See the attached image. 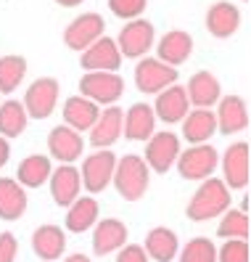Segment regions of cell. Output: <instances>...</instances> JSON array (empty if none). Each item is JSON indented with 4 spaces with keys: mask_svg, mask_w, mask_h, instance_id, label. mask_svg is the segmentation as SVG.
Here are the masks:
<instances>
[{
    "mask_svg": "<svg viewBox=\"0 0 251 262\" xmlns=\"http://www.w3.org/2000/svg\"><path fill=\"white\" fill-rule=\"evenodd\" d=\"M177 154H180V138L175 133H153L146 141L143 162L148 164V169L164 175L177 162Z\"/></svg>",
    "mask_w": 251,
    "mask_h": 262,
    "instance_id": "8",
    "label": "cell"
},
{
    "mask_svg": "<svg viewBox=\"0 0 251 262\" xmlns=\"http://www.w3.org/2000/svg\"><path fill=\"white\" fill-rule=\"evenodd\" d=\"M148 178H151V169L143 162V157L127 154V157L117 159L111 183H114V188L119 191V196L124 202H138V199H143L146 191H148Z\"/></svg>",
    "mask_w": 251,
    "mask_h": 262,
    "instance_id": "2",
    "label": "cell"
},
{
    "mask_svg": "<svg viewBox=\"0 0 251 262\" xmlns=\"http://www.w3.org/2000/svg\"><path fill=\"white\" fill-rule=\"evenodd\" d=\"M114 262H148V254L140 244H124L122 249L117 252Z\"/></svg>",
    "mask_w": 251,
    "mask_h": 262,
    "instance_id": "36",
    "label": "cell"
},
{
    "mask_svg": "<svg viewBox=\"0 0 251 262\" xmlns=\"http://www.w3.org/2000/svg\"><path fill=\"white\" fill-rule=\"evenodd\" d=\"M16 252H19V241L13 233H0V262H16Z\"/></svg>",
    "mask_w": 251,
    "mask_h": 262,
    "instance_id": "37",
    "label": "cell"
},
{
    "mask_svg": "<svg viewBox=\"0 0 251 262\" xmlns=\"http://www.w3.org/2000/svg\"><path fill=\"white\" fill-rule=\"evenodd\" d=\"M222 183L227 188L241 191L248 186V143L238 141L222 154Z\"/></svg>",
    "mask_w": 251,
    "mask_h": 262,
    "instance_id": "12",
    "label": "cell"
},
{
    "mask_svg": "<svg viewBox=\"0 0 251 262\" xmlns=\"http://www.w3.org/2000/svg\"><path fill=\"white\" fill-rule=\"evenodd\" d=\"M108 8H111L117 19L132 21V19H140V13L148 8V0H108Z\"/></svg>",
    "mask_w": 251,
    "mask_h": 262,
    "instance_id": "35",
    "label": "cell"
},
{
    "mask_svg": "<svg viewBox=\"0 0 251 262\" xmlns=\"http://www.w3.org/2000/svg\"><path fill=\"white\" fill-rule=\"evenodd\" d=\"M122 122H124V112L117 106H108L98 114V119L93 122L90 133V146L93 148H111L119 138H122Z\"/></svg>",
    "mask_w": 251,
    "mask_h": 262,
    "instance_id": "16",
    "label": "cell"
},
{
    "mask_svg": "<svg viewBox=\"0 0 251 262\" xmlns=\"http://www.w3.org/2000/svg\"><path fill=\"white\" fill-rule=\"evenodd\" d=\"M11 159V146H8V138L0 135V167H6Z\"/></svg>",
    "mask_w": 251,
    "mask_h": 262,
    "instance_id": "38",
    "label": "cell"
},
{
    "mask_svg": "<svg viewBox=\"0 0 251 262\" xmlns=\"http://www.w3.org/2000/svg\"><path fill=\"white\" fill-rule=\"evenodd\" d=\"M241 27V11L235 8L233 3H225V0H219V3L209 6L207 11V32L217 40H227L238 32Z\"/></svg>",
    "mask_w": 251,
    "mask_h": 262,
    "instance_id": "20",
    "label": "cell"
},
{
    "mask_svg": "<svg viewBox=\"0 0 251 262\" xmlns=\"http://www.w3.org/2000/svg\"><path fill=\"white\" fill-rule=\"evenodd\" d=\"M217 133L235 135L248 127V106L241 96H225L217 101Z\"/></svg>",
    "mask_w": 251,
    "mask_h": 262,
    "instance_id": "13",
    "label": "cell"
},
{
    "mask_svg": "<svg viewBox=\"0 0 251 262\" xmlns=\"http://www.w3.org/2000/svg\"><path fill=\"white\" fill-rule=\"evenodd\" d=\"M127 244V225L117 217H106L93 225V252L106 257L119 252Z\"/></svg>",
    "mask_w": 251,
    "mask_h": 262,
    "instance_id": "17",
    "label": "cell"
},
{
    "mask_svg": "<svg viewBox=\"0 0 251 262\" xmlns=\"http://www.w3.org/2000/svg\"><path fill=\"white\" fill-rule=\"evenodd\" d=\"M64 262H90V259H87L85 254H69V257H66Z\"/></svg>",
    "mask_w": 251,
    "mask_h": 262,
    "instance_id": "39",
    "label": "cell"
},
{
    "mask_svg": "<svg viewBox=\"0 0 251 262\" xmlns=\"http://www.w3.org/2000/svg\"><path fill=\"white\" fill-rule=\"evenodd\" d=\"M103 29H106V21H103L101 13H80V16L64 29V42H66V48L82 53L98 37H103Z\"/></svg>",
    "mask_w": 251,
    "mask_h": 262,
    "instance_id": "10",
    "label": "cell"
},
{
    "mask_svg": "<svg viewBox=\"0 0 251 262\" xmlns=\"http://www.w3.org/2000/svg\"><path fill=\"white\" fill-rule=\"evenodd\" d=\"M188 103H193L196 109H212V106L222 98V88H219V80L212 72H196L188 80Z\"/></svg>",
    "mask_w": 251,
    "mask_h": 262,
    "instance_id": "21",
    "label": "cell"
},
{
    "mask_svg": "<svg viewBox=\"0 0 251 262\" xmlns=\"http://www.w3.org/2000/svg\"><path fill=\"white\" fill-rule=\"evenodd\" d=\"M80 67L85 72H117L122 67V53L117 48V40L98 37L96 42L80 53Z\"/></svg>",
    "mask_w": 251,
    "mask_h": 262,
    "instance_id": "11",
    "label": "cell"
},
{
    "mask_svg": "<svg viewBox=\"0 0 251 262\" xmlns=\"http://www.w3.org/2000/svg\"><path fill=\"white\" fill-rule=\"evenodd\" d=\"M175 82H177V69L175 67H167L164 61L151 58V56L138 58L135 88L140 90V93H159V90L175 85Z\"/></svg>",
    "mask_w": 251,
    "mask_h": 262,
    "instance_id": "6",
    "label": "cell"
},
{
    "mask_svg": "<svg viewBox=\"0 0 251 262\" xmlns=\"http://www.w3.org/2000/svg\"><path fill=\"white\" fill-rule=\"evenodd\" d=\"M177 262H217V246L209 238H201V236L191 238L182 246Z\"/></svg>",
    "mask_w": 251,
    "mask_h": 262,
    "instance_id": "33",
    "label": "cell"
},
{
    "mask_svg": "<svg viewBox=\"0 0 251 262\" xmlns=\"http://www.w3.org/2000/svg\"><path fill=\"white\" fill-rule=\"evenodd\" d=\"M225 209H230V188L222 183V178H207L201 180L198 191L191 196V202L185 207V214L196 223L219 217Z\"/></svg>",
    "mask_w": 251,
    "mask_h": 262,
    "instance_id": "1",
    "label": "cell"
},
{
    "mask_svg": "<svg viewBox=\"0 0 251 262\" xmlns=\"http://www.w3.org/2000/svg\"><path fill=\"white\" fill-rule=\"evenodd\" d=\"M143 249L148 254V259H156V262H172L180 252V241H177V233L169 230L164 225L159 228H151L148 236H146V244Z\"/></svg>",
    "mask_w": 251,
    "mask_h": 262,
    "instance_id": "25",
    "label": "cell"
},
{
    "mask_svg": "<svg viewBox=\"0 0 251 262\" xmlns=\"http://www.w3.org/2000/svg\"><path fill=\"white\" fill-rule=\"evenodd\" d=\"M98 202L93 196H77L66 207V230L72 233H87L98 223Z\"/></svg>",
    "mask_w": 251,
    "mask_h": 262,
    "instance_id": "27",
    "label": "cell"
},
{
    "mask_svg": "<svg viewBox=\"0 0 251 262\" xmlns=\"http://www.w3.org/2000/svg\"><path fill=\"white\" fill-rule=\"evenodd\" d=\"M61 114H64V125L66 127H72L77 133H85V130L93 127V122L98 119L101 106L87 101L85 96H72V98H66L64 112H61Z\"/></svg>",
    "mask_w": 251,
    "mask_h": 262,
    "instance_id": "24",
    "label": "cell"
},
{
    "mask_svg": "<svg viewBox=\"0 0 251 262\" xmlns=\"http://www.w3.org/2000/svg\"><path fill=\"white\" fill-rule=\"evenodd\" d=\"M177 172L185 180H207L214 175V169L219 164V154L209 143H196L191 148H185L177 154Z\"/></svg>",
    "mask_w": 251,
    "mask_h": 262,
    "instance_id": "4",
    "label": "cell"
},
{
    "mask_svg": "<svg viewBox=\"0 0 251 262\" xmlns=\"http://www.w3.org/2000/svg\"><path fill=\"white\" fill-rule=\"evenodd\" d=\"M51 196L58 207H69L77 196L82 191V178H80V169L72 167V164H61L51 172Z\"/></svg>",
    "mask_w": 251,
    "mask_h": 262,
    "instance_id": "19",
    "label": "cell"
},
{
    "mask_svg": "<svg viewBox=\"0 0 251 262\" xmlns=\"http://www.w3.org/2000/svg\"><path fill=\"white\" fill-rule=\"evenodd\" d=\"M156 40V29L148 19H132L122 27V32L117 37V48L122 58H143Z\"/></svg>",
    "mask_w": 251,
    "mask_h": 262,
    "instance_id": "5",
    "label": "cell"
},
{
    "mask_svg": "<svg viewBox=\"0 0 251 262\" xmlns=\"http://www.w3.org/2000/svg\"><path fill=\"white\" fill-rule=\"evenodd\" d=\"M27 74V58L24 56H3L0 58V93H13V90H19L21 80Z\"/></svg>",
    "mask_w": 251,
    "mask_h": 262,
    "instance_id": "31",
    "label": "cell"
},
{
    "mask_svg": "<svg viewBox=\"0 0 251 262\" xmlns=\"http://www.w3.org/2000/svg\"><path fill=\"white\" fill-rule=\"evenodd\" d=\"M53 167H51V159L45 157V154H32V157H27L19 169H16V180L21 183L24 188H40L45 180L51 178Z\"/></svg>",
    "mask_w": 251,
    "mask_h": 262,
    "instance_id": "29",
    "label": "cell"
},
{
    "mask_svg": "<svg viewBox=\"0 0 251 262\" xmlns=\"http://www.w3.org/2000/svg\"><path fill=\"white\" fill-rule=\"evenodd\" d=\"M27 109L21 101H6L0 103V135L3 138H19L27 130Z\"/></svg>",
    "mask_w": 251,
    "mask_h": 262,
    "instance_id": "30",
    "label": "cell"
},
{
    "mask_svg": "<svg viewBox=\"0 0 251 262\" xmlns=\"http://www.w3.org/2000/svg\"><path fill=\"white\" fill-rule=\"evenodd\" d=\"M58 80L53 77H40L32 85L27 88L24 93V109L27 117L32 119H48L56 112V103H58Z\"/></svg>",
    "mask_w": 251,
    "mask_h": 262,
    "instance_id": "9",
    "label": "cell"
},
{
    "mask_svg": "<svg viewBox=\"0 0 251 262\" xmlns=\"http://www.w3.org/2000/svg\"><path fill=\"white\" fill-rule=\"evenodd\" d=\"M243 3H246V0H243Z\"/></svg>",
    "mask_w": 251,
    "mask_h": 262,
    "instance_id": "41",
    "label": "cell"
},
{
    "mask_svg": "<svg viewBox=\"0 0 251 262\" xmlns=\"http://www.w3.org/2000/svg\"><path fill=\"white\" fill-rule=\"evenodd\" d=\"M153 125H156V114L148 103H132L124 112V122H122V135L130 141H148L153 135Z\"/></svg>",
    "mask_w": 251,
    "mask_h": 262,
    "instance_id": "23",
    "label": "cell"
},
{
    "mask_svg": "<svg viewBox=\"0 0 251 262\" xmlns=\"http://www.w3.org/2000/svg\"><path fill=\"white\" fill-rule=\"evenodd\" d=\"M124 93V80L117 72H85L80 80V96L93 103L114 106Z\"/></svg>",
    "mask_w": 251,
    "mask_h": 262,
    "instance_id": "3",
    "label": "cell"
},
{
    "mask_svg": "<svg viewBox=\"0 0 251 262\" xmlns=\"http://www.w3.org/2000/svg\"><path fill=\"white\" fill-rule=\"evenodd\" d=\"M32 249L42 262H53L66 249V233L61 225H40L32 233Z\"/></svg>",
    "mask_w": 251,
    "mask_h": 262,
    "instance_id": "22",
    "label": "cell"
},
{
    "mask_svg": "<svg viewBox=\"0 0 251 262\" xmlns=\"http://www.w3.org/2000/svg\"><path fill=\"white\" fill-rule=\"evenodd\" d=\"M191 53H193V37L185 29H169L156 42V58L164 61L167 67H175V69L180 64H185L191 58Z\"/></svg>",
    "mask_w": 251,
    "mask_h": 262,
    "instance_id": "14",
    "label": "cell"
},
{
    "mask_svg": "<svg viewBox=\"0 0 251 262\" xmlns=\"http://www.w3.org/2000/svg\"><path fill=\"white\" fill-rule=\"evenodd\" d=\"M217 262H251L248 241L246 238H227L217 249Z\"/></svg>",
    "mask_w": 251,
    "mask_h": 262,
    "instance_id": "34",
    "label": "cell"
},
{
    "mask_svg": "<svg viewBox=\"0 0 251 262\" xmlns=\"http://www.w3.org/2000/svg\"><path fill=\"white\" fill-rule=\"evenodd\" d=\"M217 133V119H214V112L209 109H193L188 112L185 119H182V138L191 146L196 143H209V138Z\"/></svg>",
    "mask_w": 251,
    "mask_h": 262,
    "instance_id": "26",
    "label": "cell"
},
{
    "mask_svg": "<svg viewBox=\"0 0 251 262\" xmlns=\"http://www.w3.org/2000/svg\"><path fill=\"white\" fill-rule=\"evenodd\" d=\"M58 6H64V8H72V6H80L82 0H56Z\"/></svg>",
    "mask_w": 251,
    "mask_h": 262,
    "instance_id": "40",
    "label": "cell"
},
{
    "mask_svg": "<svg viewBox=\"0 0 251 262\" xmlns=\"http://www.w3.org/2000/svg\"><path fill=\"white\" fill-rule=\"evenodd\" d=\"M248 214L241 209H225L222 220L217 225L219 238H248Z\"/></svg>",
    "mask_w": 251,
    "mask_h": 262,
    "instance_id": "32",
    "label": "cell"
},
{
    "mask_svg": "<svg viewBox=\"0 0 251 262\" xmlns=\"http://www.w3.org/2000/svg\"><path fill=\"white\" fill-rule=\"evenodd\" d=\"M114 167H117V157L108 148H96V154H87V159L82 162L80 169V178H82V186L90 193H101L108 188L114 175Z\"/></svg>",
    "mask_w": 251,
    "mask_h": 262,
    "instance_id": "7",
    "label": "cell"
},
{
    "mask_svg": "<svg viewBox=\"0 0 251 262\" xmlns=\"http://www.w3.org/2000/svg\"><path fill=\"white\" fill-rule=\"evenodd\" d=\"M27 212V191L19 180L0 178V217L19 220Z\"/></svg>",
    "mask_w": 251,
    "mask_h": 262,
    "instance_id": "28",
    "label": "cell"
},
{
    "mask_svg": "<svg viewBox=\"0 0 251 262\" xmlns=\"http://www.w3.org/2000/svg\"><path fill=\"white\" fill-rule=\"evenodd\" d=\"M188 112H191L188 93H185V88H180L177 82L156 93V103H153L156 119L167 122V125H175V122H182V119H185Z\"/></svg>",
    "mask_w": 251,
    "mask_h": 262,
    "instance_id": "15",
    "label": "cell"
},
{
    "mask_svg": "<svg viewBox=\"0 0 251 262\" xmlns=\"http://www.w3.org/2000/svg\"><path fill=\"white\" fill-rule=\"evenodd\" d=\"M48 151H51V157L58 159L61 164H72V162H77L82 157L85 141L77 130H72L66 125H58L48 135Z\"/></svg>",
    "mask_w": 251,
    "mask_h": 262,
    "instance_id": "18",
    "label": "cell"
}]
</instances>
